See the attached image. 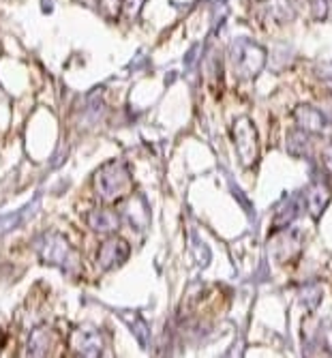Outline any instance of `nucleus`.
<instances>
[{
    "label": "nucleus",
    "mask_w": 332,
    "mask_h": 358,
    "mask_svg": "<svg viewBox=\"0 0 332 358\" xmlns=\"http://www.w3.org/2000/svg\"><path fill=\"white\" fill-rule=\"evenodd\" d=\"M35 251L41 262L60 268L66 275H80L84 271L80 251L58 232H48L35 243Z\"/></svg>",
    "instance_id": "f03ea898"
},
{
    "label": "nucleus",
    "mask_w": 332,
    "mask_h": 358,
    "mask_svg": "<svg viewBox=\"0 0 332 358\" xmlns=\"http://www.w3.org/2000/svg\"><path fill=\"white\" fill-rule=\"evenodd\" d=\"M129 255H131V245L124 238L110 234L96 249V264L101 271H114L127 262Z\"/></svg>",
    "instance_id": "423d86ee"
},
{
    "label": "nucleus",
    "mask_w": 332,
    "mask_h": 358,
    "mask_svg": "<svg viewBox=\"0 0 332 358\" xmlns=\"http://www.w3.org/2000/svg\"><path fill=\"white\" fill-rule=\"evenodd\" d=\"M266 62V52L261 45L249 41V39H238L229 48V67L238 80H251L255 78Z\"/></svg>",
    "instance_id": "7ed1b4c3"
},
{
    "label": "nucleus",
    "mask_w": 332,
    "mask_h": 358,
    "mask_svg": "<svg viewBox=\"0 0 332 358\" xmlns=\"http://www.w3.org/2000/svg\"><path fill=\"white\" fill-rule=\"evenodd\" d=\"M84 219H86V225L96 234H116L122 221L116 208H110V206H94L84 215Z\"/></svg>",
    "instance_id": "0eeeda50"
},
{
    "label": "nucleus",
    "mask_w": 332,
    "mask_h": 358,
    "mask_svg": "<svg viewBox=\"0 0 332 358\" xmlns=\"http://www.w3.org/2000/svg\"><path fill=\"white\" fill-rule=\"evenodd\" d=\"M261 9H264V17L277 20V22H287L294 15L291 7L287 5V0H264Z\"/></svg>",
    "instance_id": "f8f14e48"
},
{
    "label": "nucleus",
    "mask_w": 332,
    "mask_h": 358,
    "mask_svg": "<svg viewBox=\"0 0 332 358\" xmlns=\"http://www.w3.org/2000/svg\"><path fill=\"white\" fill-rule=\"evenodd\" d=\"M56 341H58V337H56V331L52 327H37L35 331L30 333L26 354H30V356H48V354H52Z\"/></svg>",
    "instance_id": "1a4fd4ad"
},
{
    "label": "nucleus",
    "mask_w": 332,
    "mask_h": 358,
    "mask_svg": "<svg viewBox=\"0 0 332 358\" xmlns=\"http://www.w3.org/2000/svg\"><path fill=\"white\" fill-rule=\"evenodd\" d=\"M326 345H328V348L332 350V329H330V331L326 333Z\"/></svg>",
    "instance_id": "2eb2a0df"
},
{
    "label": "nucleus",
    "mask_w": 332,
    "mask_h": 358,
    "mask_svg": "<svg viewBox=\"0 0 332 358\" xmlns=\"http://www.w3.org/2000/svg\"><path fill=\"white\" fill-rule=\"evenodd\" d=\"M231 142H234L236 155L245 168H253L259 159V136L251 118L243 116L231 124Z\"/></svg>",
    "instance_id": "20e7f679"
},
{
    "label": "nucleus",
    "mask_w": 332,
    "mask_h": 358,
    "mask_svg": "<svg viewBox=\"0 0 332 358\" xmlns=\"http://www.w3.org/2000/svg\"><path fill=\"white\" fill-rule=\"evenodd\" d=\"M287 148H289V152H294V155H298V157L305 155L307 148H309V134L303 131V129H298V131L289 134Z\"/></svg>",
    "instance_id": "ddd939ff"
},
{
    "label": "nucleus",
    "mask_w": 332,
    "mask_h": 358,
    "mask_svg": "<svg viewBox=\"0 0 332 358\" xmlns=\"http://www.w3.org/2000/svg\"><path fill=\"white\" fill-rule=\"evenodd\" d=\"M92 187H94V193L106 204H116V202H120L122 198H127V195L133 191L131 168L124 164L122 159L108 161L106 166H101L94 172Z\"/></svg>",
    "instance_id": "f257e3e1"
},
{
    "label": "nucleus",
    "mask_w": 332,
    "mask_h": 358,
    "mask_svg": "<svg viewBox=\"0 0 332 358\" xmlns=\"http://www.w3.org/2000/svg\"><path fill=\"white\" fill-rule=\"evenodd\" d=\"M3 341H5V335H3V333H0V345H3Z\"/></svg>",
    "instance_id": "dca6fc26"
},
{
    "label": "nucleus",
    "mask_w": 332,
    "mask_h": 358,
    "mask_svg": "<svg viewBox=\"0 0 332 358\" xmlns=\"http://www.w3.org/2000/svg\"><path fill=\"white\" fill-rule=\"evenodd\" d=\"M330 200H332V191L322 182L311 185L305 193V204H307V210L313 219H319V215L330 204Z\"/></svg>",
    "instance_id": "9d476101"
},
{
    "label": "nucleus",
    "mask_w": 332,
    "mask_h": 358,
    "mask_svg": "<svg viewBox=\"0 0 332 358\" xmlns=\"http://www.w3.org/2000/svg\"><path fill=\"white\" fill-rule=\"evenodd\" d=\"M301 236H298L296 232H285L283 236L275 238V247H273V253L277 255L279 262H289V259H294L298 253H301Z\"/></svg>",
    "instance_id": "9b49d317"
},
{
    "label": "nucleus",
    "mask_w": 332,
    "mask_h": 358,
    "mask_svg": "<svg viewBox=\"0 0 332 358\" xmlns=\"http://www.w3.org/2000/svg\"><path fill=\"white\" fill-rule=\"evenodd\" d=\"M294 120L298 129H303L307 134H322L326 129V116L313 106H298L294 110Z\"/></svg>",
    "instance_id": "6e6552de"
},
{
    "label": "nucleus",
    "mask_w": 332,
    "mask_h": 358,
    "mask_svg": "<svg viewBox=\"0 0 332 358\" xmlns=\"http://www.w3.org/2000/svg\"><path fill=\"white\" fill-rule=\"evenodd\" d=\"M322 164H324V168L332 174V146L324 148V152H322Z\"/></svg>",
    "instance_id": "4468645a"
},
{
    "label": "nucleus",
    "mask_w": 332,
    "mask_h": 358,
    "mask_svg": "<svg viewBox=\"0 0 332 358\" xmlns=\"http://www.w3.org/2000/svg\"><path fill=\"white\" fill-rule=\"evenodd\" d=\"M103 335L99 329L94 327H75L69 335V348L73 350V354L78 356H86V358H94V356H101L103 354Z\"/></svg>",
    "instance_id": "39448f33"
}]
</instances>
